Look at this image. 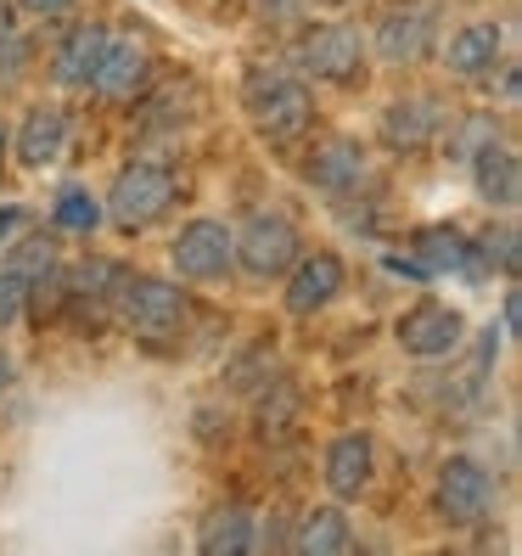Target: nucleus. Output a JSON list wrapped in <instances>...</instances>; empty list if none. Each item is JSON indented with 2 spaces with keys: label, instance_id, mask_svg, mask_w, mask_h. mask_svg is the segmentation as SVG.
Returning a JSON list of instances; mask_svg holds the SVG:
<instances>
[{
  "label": "nucleus",
  "instance_id": "obj_1",
  "mask_svg": "<svg viewBox=\"0 0 522 556\" xmlns=\"http://www.w3.org/2000/svg\"><path fill=\"white\" fill-rule=\"evenodd\" d=\"M113 304L141 343H163L186 326V292L163 276H118Z\"/></svg>",
  "mask_w": 522,
  "mask_h": 556
},
{
  "label": "nucleus",
  "instance_id": "obj_2",
  "mask_svg": "<svg viewBox=\"0 0 522 556\" xmlns=\"http://www.w3.org/2000/svg\"><path fill=\"white\" fill-rule=\"evenodd\" d=\"M169 203H175V175L163 169V163H129V169H118L113 191L102 198V219H113L124 237H136Z\"/></svg>",
  "mask_w": 522,
  "mask_h": 556
},
{
  "label": "nucleus",
  "instance_id": "obj_3",
  "mask_svg": "<svg viewBox=\"0 0 522 556\" xmlns=\"http://www.w3.org/2000/svg\"><path fill=\"white\" fill-rule=\"evenodd\" d=\"M247 113L265 141H298L315 124V96L287 74H253L247 79Z\"/></svg>",
  "mask_w": 522,
  "mask_h": 556
},
{
  "label": "nucleus",
  "instance_id": "obj_4",
  "mask_svg": "<svg viewBox=\"0 0 522 556\" xmlns=\"http://www.w3.org/2000/svg\"><path fill=\"white\" fill-rule=\"evenodd\" d=\"M488 501H495V478H488L472 455H449L438 467V489H433V506L449 529H472V522L488 517Z\"/></svg>",
  "mask_w": 522,
  "mask_h": 556
},
{
  "label": "nucleus",
  "instance_id": "obj_5",
  "mask_svg": "<svg viewBox=\"0 0 522 556\" xmlns=\"http://www.w3.org/2000/svg\"><path fill=\"white\" fill-rule=\"evenodd\" d=\"M298 68L315 79H332V85H354L366 74V46L348 23H320L298 40Z\"/></svg>",
  "mask_w": 522,
  "mask_h": 556
},
{
  "label": "nucleus",
  "instance_id": "obj_6",
  "mask_svg": "<svg viewBox=\"0 0 522 556\" xmlns=\"http://www.w3.org/2000/svg\"><path fill=\"white\" fill-rule=\"evenodd\" d=\"M298 225L287 214H253L242 225V237H231V253L242 258L247 276H281L292 258H298Z\"/></svg>",
  "mask_w": 522,
  "mask_h": 556
},
{
  "label": "nucleus",
  "instance_id": "obj_7",
  "mask_svg": "<svg viewBox=\"0 0 522 556\" xmlns=\"http://www.w3.org/2000/svg\"><path fill=\"white\" fill-rule=\"evenodd\" d=\"M169 258H175V270L186 281H219L225 270H231V231H225L219 219H191L180 225V237L169 242Z\"/></svg>",
  "mask_w": 522,
  "mask_h": 556
},
{
  "label": "nucleus",
  "instance_id": "obj_8",
  "mask_svg": "<svg viewBox=\"0 0 522 556\" xmlns=\"http://www.w3.org/2000/svg\"><path fill=\"white\" fill-rule=\"evenodd\" d=\"M394 338H399V349L416 354V359H438V354H455V349H461L467 320H461V309H449V304H433V299H428V304H416V309L399 315Z\"/></svg>",
  "mask_w": 522,
  "mask_h": 556
},
{
  "label": "nucleus",
  "instance_id": "obj_9",
  "mask_svg": "<svg viewBox=\"0 0 522 556\" xmlns=\"http://www.w3.org/2000/svg\"><path fill=\"white\" fill-rule=\"evenodd\" d=\"M287 309L292 315H315L326 309L343 292V258L338 253H309V258H292L287 265Z\"/></svg>",
  "mask_w": 522,
  "mask_h": 556
},
{
  "label": "nucleus",
  "instance_id": "obj_10",
  "mask_svg": "<svg viewBox=\"0 0 522 556\" xmlns=\"http://www.w3.org/2000/svg\"><path fill=\"white\" fill-rule=\"evenodd\" d=\"M438 129H444V102H438V96H405V102H394L382 113V141L394 152L433 147Z\"/></svg>",
  "mask_w": 522,
  "mask_h": 556
},
{
  "label": "nucleus",
  "instance_id": "obj_11",
  "mask_svg": "<svg viewBox=\"0 0 522 556\" xmlns=\"http://www.w3.org/2000/svg\"><path fill=\"white\" fill-rule=\"evenodd\" d=\"M102 51H107V28L102 23H74L68 35L56 40V51H51V79L62 90H90Z\"/></svg>",
  "mask_w": 522,
  "mask_h": 556
},
{
  "label": "nucleus",
  "instance_id": "obj_12",
  "mask_svg": "<svg viewBox=\"0 0 522 556\" xmlns=\"http://www.w3.org/2000/svg\"><path fill=\"white\" fill-rule=\"evenodd\" d=\"M147 74H152V51L141 40H113L107 35V51H102V62H96L90 85L102 96H113V102H129V96L147 85Z\"/></svg>",
  "mask_w": 522,
  "mask_h": 556
},
{
  "label": "nucleus",
  "instance_id": "obj_13",
  "mask_svg": "<svg viewBox=\"0 0 522 556\" xmlns=\"http://www.w3.org/2000/svg\"><path fill=\"white\" fill-rule=\"evenodd\" d=\"M416 242V265L421 270H455V276H478V248L467 231H455V225H421V231L410 237Z\"/></svg>",
  "mask_w": 522,
  "mask_h": 556
},
{
  "label": "nucleus",
  "instance_id": "obj_14",
  "mask_svg": "<svg viewBox=\"0 0 522 556\" xmlns=\"http://www.w3.org/2000/svg\"><path fill=\"white\" fill-rule=\"evenodd\" d=\"M304 175L309 186L320 191H354L366 180V147L360 141H348V136H332V141H320L304 163Z\"/></svg>",
  "mask_w": 522,
  "mask_h": 556
},
{
  "label": "nucleus",
  "instance_id": "obj_15",
  "mask_svg": "<svg viewBox=\"0 0 522 556\" xmlns=\"http://www.w3.org/2000/svg\"><path fill=\"white\" fill-rule=\"evenodd\" d=\"M467 163H472L478 198H483L488 208H517V198H522V175H517V152H511V147L488 141V147H478Z\"/></svg>",
  "mask_w": 522,
  "mask_h": 556
},
{
  "label": "nucleus",
  "instance_id": "obj_16",
  "mask_svg": "<svg viewBox=\"0 0 522 556\" xmlns=\"http://www.w3.org/2000/svg\"><path fill=\"white\" fill-rule=\"evenodd\" d=\"M62 147H68V113L62 108H28L23 124H17V157L28 163V169H46L51 157H62Z\"/></svg>",
  "mask_w": 522,
  "mask_h": 556
},
{
  "label": "nucleus",
  "instance_id": "obj_17",
  "mask_svg": "<svg viewBox=\"0 0 522 556\" xmlns=\"http://www.w3.org/2000/svg\"><path fill=\"white\" fill-rule=\"evenodd\" d=\"M371 467H377V450L366 433H343L332 450H326V483H332L338 501H354L360 489L371 483Z\"/></svg>",
  "mask_w": 522,
  "mask_h": 556
},
{
  "label": "nucleus",
  "instance_id": "obj_18",
  "mask_svg": "<svg viewBox=\"0 0 522 556\" xmlns=\"http://www.w3.org/2000/svg\"><path fill=\"white\" fill-rule=\"evenodd\" d=\"M428 46H433V17L416 12V7L410 12H387L382 28H377V51H382V62H394V68L428 56Z\"/></svg>",
  "mask_w": 522,
  "mask_h": 556
},
{
  "label": "nucleus",
  "instance_id": "obj_19",
  "mask_svg": "<svg viewBox=\"0 0 522 556\" xmlns=\"http://www.w3.org/2000/svg\"><path fill=\"white\" fill-rule=\"evenodd\" d=\"M495 56H500V23H467V28H455L449 35V51H444V62H449V74L455 79H478V74H488L495 68Z\"/></svg>",
  "mask_w": 522,
  "mask_h": 556
},
{
  "label": "nucleus",
  "instance_id": "obj_20",
  "mask_svg": "<svg viewBox=\"0 0 522 556\" xmlns=\"http://www.w3.org/2000/svg\"><path fill=\"white\" fill-rule=\"evenodd\" d=\"M198 551H203V556H242V551H253V511H247L242 501L214 506V511L203 517Z\"/></svg>",
  "mask_w": 522,
  "mask_h": 556
},
{
  "label": "nucleus",
  "instance_id": "obj_21",
  "mask_svg": "<svg viewBox=\"0 0 522 556\" xmlns=\"http://www.w3.org/2000/svg\"><path fill=\"white\" fill-rule=\"evenodd\" d=\"M348 545H354V534H348V517H343L338 506L304 511L298 534H292V551H304V556H338V551H348Z\"/></svg>",
  "mask_w": 522,
  "mask_h": 556
},
{
  "label": "nucleus",
  "instance_id": "obj_22",
  "mask_svg": "<svg viewBox=\"0 0 522 556\" xmlns=\"http://www.w3.org/2000/svg\"><path fill=\"white\" fill-rule=\"evenodd\" d=\"M51 219H56V231H79V237H90L96 225H102V198H90L85 186H62V191H56V203H51Z\"/></svg>",
  "mask_w": 522,
  "mask_h": 556
},
{
  "label": "nucleus",
  "instance_id": "obj_23",
  "mask_svg": "<svg viewBox=\"0 0 522 556\" xmlns=\"http://www.w3.org/2000/svg\"><path fill=\"white\" fill-rule=\"evenodd\" d=\"M478 265L500 270V276H517V231H511V225H500V231H488L478 242Z\"/></svg>",
  "mask_w": 522,
  "mask_h": 556
},
{
  "label": "nucleus",
  "instance_id": "obj_24",
  "mask_svg": "<svg viewBox=\"0 0 522 556\" xmlns=\"http://www.w3.org/2000/svg\"><path fill=\"white\" fill-rule=\"evenodd\" d=\"M46 270H56V242H51V237H35V242H23V248L12 253V276L35 281V276H46Z\"/></svg>",
  "mask_w": 522,
  "mask_h": 556
},
{
  "label": "nucleus",
  "instance_id": "obj_25",
  "mask_svg": "<svg viewBox=\"0 0 522 556\" xmlns=\"http://www.w3.org/2000/svg\"><path fill=\"white\" fill-rule=\"evenodd\" d=\"M28 281L23 276H12V270H0V332L23 315V304H28V292H23Z\"/></svg>",
  "mask_w": 522,
  "mask_h": 556
},
{
  "label": "nucleus",
  "instance_id": "obj_26",
  "mask_svg": "<svg viewBox=\"0 0 522 556\" xmlns=\"http://www.w3.org/2000/svg\"><path fill=\"white\" fill-rule=\"evenodd\" d=\"M488 141H495V124H483V118L461 129V152H467V157H472L478 147H488Z\"/></svg>",
  "mask_w": 522,
  "mask_h": 556
},
{
  "label": "nucleus",
  "instance_id": "obj_27",
  "mask_svg": "<svg viewBox=\"0 0 522 556\" xmlns=\"http://www.w3.org/2000/svg\"><path fill=\"white\" fill-rule=\"evenodd\" d=\"M23 219H28V214H23L17 203H7V208H0V248H7V242L23 231Z\"/></svg>",
  "mask_w": 522,
  "mask_h": 556
},
{
  "label": "nucleus",
  "instance_id": "obj_28",
  "mask_svg": "<svg viewBox=\"0 0 522 556\" xmlns=\"http://www.w3.org/2000/svg\"><path fill=\"white\" fill-rule=\"evenodd\" d=\"M23 12H35V17H56V12H68L74 0H17Z\"/></svg>",
  "mask_w": 522,
  "mask_h": 556
},
{
  "label": "nucleus",
  "instance_id": "obj_29",
  "mask_svg": "<svg viewBox=\"0 0 522 556\" xmlns=\"http://www.w3.org/2000/svg\"><path fill=\"white\" fill-rule=\"evenodd\" d=\"M517 315H522V299L506 292V338H517Z\"/></svg>",
  "mask_w": 522,
  "mask_h": 556
},
{
  "label": "nucleus",
  "instance_id": "obj_30",
  "mask_svg": "<svg viewBox=\"0 0 522 556\" xmlns=\"http://www.w3.org/2000/svg\"><path fill=\"white\" fill-rule=\"evenodd\" d=\"M12 377H17V366H12L7 354H0V394H7V388H12Z\"/></svg>",
  "mask_w": 522,
  "mask_h": 556
},
{
  "label": "nucleus",
  "instance_id": "obj_31",
  "mask_svg": "<svg viewBox=\"0 0 522 556\" xmlns=\"http://www.w3.org/2000/svg\"><path fill=\"white\" fill-rule=\"evenodd\" d=\"M326 7H343V0H326Z\"/></svg>",
  "mask_w": 522,
  "mask_h": 556
},
{
  "label": "nucleus",
  "instance_id": "obj_32",
  "mask_svg": "<svg viewBox=\"0 0 522 556\" xmlns=\"http://www.w3.org/2000/svg\"><path fill=\"white\" fill-rule=\"evenodd\" d=\"M265 7H281V0H265Z\"/></svg>",
  "mask_w": 522,
  "mask_h": 556
}]
</instances>
